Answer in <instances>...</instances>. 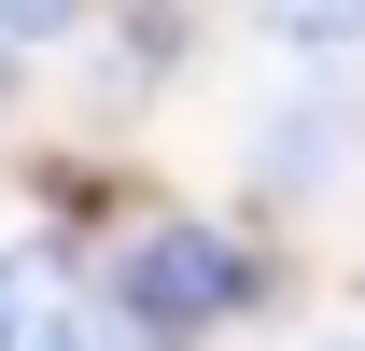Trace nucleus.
Wrapping results in <instances>:
<instances>
[{"label": "nucleus", "mask_w": 365, "mask_h": 351, "mask_svg": "<svg viewBox=\"0 0 365 351\" xmlns=\"http://www.w3.org/2000/svg\"><path fill=\"white\" fill-rule=\"evenodd\" d=\"M281 43H365V0H267Z\"/></svg>", "instance_id": "obj_3"}, {"label": "nucleus", "mask_w": 365, "mask_h": 351, "mask_svg": "<svg viewBox=\"0 0 365 351\" xmlns=\"http://www.w3.org/2000/svg\"><path fill=\"white\" fill-rule=\"evenodd\" d=\"M0 85H14V43H0Z\"/></svg>", "instance_id": "obj_5"}, {"label": "nucleus", "mask_w": 365, "mask_h": 351, "mask_svg": "<svg viewBox=\"0 0 365 351\" xmlns=\"http://www.w3.org/2000/svg\"><path fill=\"white\" fill-rule=\"evenodd\" d=\"M56 337H85V281L56 239H14L0 253V351H56Z\"/></svg>", "instance_id": "obj_2"}, {"label": "nucleus", "mask_w": 365, "mask_h": 351, "mask_svg": "<svg viewBox=\"0 0 365 351\" xmlns=\"http://www.w3.org/2000/svg\"><path fill=\"white\" fill-rule=\"evenodd\" d=\"M239 295H253V253H239L225 225H140V239H127V267H113L127 337H211Z\"/></svg>", "instance_id": "obj_1"}, {"label": "nucleus", "mask_w": 365, "mask_h": 351, "mask_svg": "<svg viewBox=\"0 0 365 351\" xmlns=\"http://www.w3.org/2000/svg\"><path fill=\"white\" fill-rule=\"evenodd\" d=\"M71 14H85V0H0V43H56Z\"/></svg>", "instance_id": "obj_4"}]
</instances>
